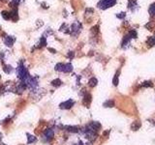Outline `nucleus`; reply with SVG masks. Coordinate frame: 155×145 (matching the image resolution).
I'll list each match as a JSON object with an SVG mask.
<instances>
[{
  "label": "nucleus",
  "mask_w": 155,
  "mask_h": 145,
  "mask_svg": "<svg viewBox=\"0 0 155 145\" xmlns=\"http://www.w3.org/2000/svg\"><path fill=\"white\" fill-rule=\"evenodd\" d=\"M116 0H100L98 3V7L102 10H106L114 6Z\"/></svg>",
  "instance_id": "obj_1"
},
{
  "label": "nucleus",
  "mask_w": 155,
  "mask_h": 145,
  "mask_svg": "<svg viewBox=\"0 0 155 145\" xmlns=\"http://www.w3.org/2000/svg\"><path fill=\"white\" fill-rule=\"evenodd\" d=\"M81 30V23L79 22V21H75L71 25L70 33L72 34L73 36H78L80 34Z\"/></svg>",
  "instance_id": "obj_2"
},
{
  "label": "nucleus",
  "mask_w": 155,
  "mask_h": 145,
  "mask_svg": "<svg viewBox=\"0 0 155 145\" xmlns=\"http://www.w3.org/2000/svg\"><path fill=\"white\" fill-rule=\"evenodd\" d=\"M18 76L21 79H22V80H24L26 79V77L29 76L28 75V72H27V70H26V68L24 67L21 63L19 64V66H18Z\"/></svg>",
  "instance_id": "obj_3"
},
{
  "label": "nucleus",
  "mask_w": 155,
  "mask_h": 145,
  "mask_svg": "<svg viewBox=\"0 0 155 145\" xmlns=\"http://www.w3.org/2000/svg\"><path fill=\"white\" fill-rule=\"evenodd\" d=\"M87 129L92 130V132H94V133H97L98 130L101 129V124L99 122H91L88 126H87Z\"/></svg>",
  "instance_id": "obj_4"
},
{
  "label": "nucleus",
  "mask_w": 155,
  "mask_h": 145,
  "mask_svg": "<svg viewBox=\"0 0 155 145\" xmlns=\"http://www.w3.org/2000/svg\"><path fill=\"white\" fill-rule=\"evenodd\" d=\"M74 101L73 100H68V101H66V102H64V103H62L61 105H60V108L61 109H69V108H71L73 105H74Z\"/></svg>",
  "instance_id": "obj_5"
},
{
  "label": "nucleus",
  "mask_w": 155,
  "mask_h": 145,
  "mask_svg": "<svg viewBox=\"0 0 155 145\" xmlns=\"http://www.w3.org/2000/svg\"><path fill=\"white\" fill-rule=\"evenodd\" d=\"M15 42H16V39L13 36H6L4 39V44L7 47H12Z\"/></svg>",
  "instance_id": "obj_6"
},
{
  "label": "nucleus",
  "mask_w": 155,
  "mask_h": 145,
  "mask_svg": "<svg viewBox=\"0 0 155 145\" xmlns=\"http://www.w3.org/2000/svg\"><path fill=\"white\" fill-rule=\"evenodd\" d=\"M91 100H92V97L89 93H85L84 96V100H82V104H84L85 106L88 108L89 105L91 104Z\"/></svg>",
  "instance_id": "obj_7"
},
{
  "label": "nucleus",
  "mask_w": 155,
  "mask_h": 145,
  "mask_svg": "<svg viewBox=\"0 0 155 145\" xmlns=\"http://www.w3.org/2000/svg\"><path fill=\"white\" fill-rule=\"evenodd\" d=\"M10 18H11L12 21H17L18 19V9H13L11 12H10Z\"/></svg>",
  "instance_id": "obj_8"
},
{
  "label": "nucleus",
  "mask_w": 155,
  "mask_h": 145,
  "mask_svg": "<svg viewBox=\"0 0 155 145\" xmlns=\"http://www.w3.org/2000/svg\"><path fill=\"white\" fill-rule=\"evenodd\" d=\"M142 127V123L140 122V121H134L131 125V130H140V128Z\"/></svg>",
  "instance_id": "obj_9"
},
{
  "label": "nucleus",
  "mask_w": 155,
  "mask_h": 145,
  "mask_svg": "<svg viewBox=\"0 0 155 145\" xmlns=\"http://www.w3.org/2000/svg\"><path fill=\"white\" fill-rule=\"evenodd\" d=\"M137 7H138V3H137L136 0H129V2H128V9L134 11V10Z\"/></svg>",
  "instance_id": "obj_10"
},
{
  "label": "nucleus",
  "mask_w": 155,
  "mask_h": 145,
  "mask_svg": "<svg viewBox=\"0 0 155 145\" xmlns=\"http://www.w3.org/2000/svg\"><path fill=\"white\" fill-rule=\"evenodd\" d=\"M53 135H54V134H53V130L51 129H48L46 132H45V137L48 138V140L52 139Z\"/></svg>",
  "instance_id": "obj_11"
},
{
  "label": "nucleus",
  "mask_w": 155,
  "mask_h": 145,
  "mask_svg": "<svg viewBox=\"0 0 155 145\" xmlns=\"http://www.w3.org/2000/svg\"><path fill=\"white\" fill-rule=\"evenodd\" d=\"M119 74H120V71H117L115 72V75H114V79H113V84L114 85V86H117L118 85V83H119Z\"/></svg>",
  "instance_id": "obj_12"
},
{
  "label": "nucleus",
  "mask_w": 155,
  "mask_h": 145,
  "mask_svg": "<svg viewBox=\"0 0 155 145\" xmlns=\"http://www.w3.org/2000/svg\"><path fill=\"white\" fill-rule=\"evenodd\" d=\"M73 71V65L71 63H67V64H64V68H63V72H70Z\"/></svg>",
  "instance_id": "obj_13"
},
{
  "label": "nucleus",
  "mask_w": 155,
  "mask_h": 145,
  "mask_svg": "<svg viewBox=\"0 0 155 145\" xmlns=\"http://www.w3.org/2000/svg\"><path fill=\"white\" fill-rule=\"evenodd\" d=\"M65 129L70 133H78L79 132V128L75 127V126H67V127H65Z\"/></svg>",
  "instance_id": "obj_14"
},
{
  "label": "nucleus",
  "mask_w": 155,
  "mask_h": 145,
  "mask_svg": "<svg viewBox=\"0 0 155 145\" xmlns=\"http://www.w3.org/2000/svg\"><path fill=\"white\" fill-rule=\"evenodd\" d=\"M105 108H114V100H108L104 103Z\"/></svg>",
  "instance_id": "obj_15"
},
{
  "label": "nucleus",
  "mask_w": 155,
  "mask_h": 145,
  "mask_svg": "<svg viewBox=\"0 0 155 145\" xmlns=\"http://www.w3.org/2000/svg\"><path fill=\"white\" fill-rule=\"evenodd\" d=\"M97 83H98V80H97L96 77H91L88 81V85L90 87H95L97 85Z\"/></svg>",
  "instance_id": "obj_16"
},
{
  "label": "nucleus",
  "mask_w": 155,
  "mask_h": 145,
  "mask_svg": "<svg viewBox=\"0 0 155 145\" xmlns=\"http://www.w3.org/2000/svg\"><path fill=\"white\" fill-rule=\"evenodd\" d=\"M130 39H131V37H130V35L128 34V35H126V36H124V38H123V40H122V47H125L127 44H129V42H130Z\"/></svg>",
  "instance_id": "obj_17"
},
{
  "label": "nucleus",
  "mask_w": 155,
  "mask_h": 145,
  "mask_svg": "<svg viewBox=\"0 0 155 145\" xmlns=\"http://www.w3.org/2000/svg\"><path fill=\"white\" fill-rule=\"evenodd\" d=\"M1 16L4 19H6V21H8V19H11V18H10V12H7V11H3L1 13Z\"/></svg>",
  "instance_id": "obj_18"
},
{
  "label": "nucleus",
  "mask_w": 155,
  "mask_h": 145,
  "mask_svg": "<svg viewBox=\"0 0 155 145\" xmlns=\"http://www.w3.org/2000/svg\"><path fill=\"white\" fill-rule=\"evenodd\" d=\"M148 12H149L150 14H151V16H155V3L150 5V7L148 9Z\"/></svg>",
  "instance_id": "obj_19"
},
{
  "label": "nucleus",
  "mask_w": 155,
  "mask_h": 145,
  "mask_svg": "<svg viewBox=\"0 0 155 145\" xmlns=\"http://www.w3.org/2000/svg\"><path fill=\"white\" fill-rule=\"evenodd\" d=\"M51 84H52L53 86H55V87H58V86H60V85L62 84V81H61L59 79H54V80H52V81H51Z\"/></svg>",
  "instance_id": "obj_20"
},
{
  "label": "nucleus",
  "mask_w": 155,
  "mask_h": 145,
  "mask_svg": "<svg viewBox=\"0 0 155 145\" xmlns=\"http://www.w3.org/2000/svg\"><path fill=\"white\" fill-rule=\"evenodd\" d=\"M147 45H149V46H155V38H154L153 36L149 37V38L147 39Z\"/></svg>",
  "instance_id": "obj_21"
},
{
  "label": "nucleus",
  "mask_w": 155,
  "mask_h": 145,
  "mask_svg": "<svg viewBox=\"0 0 155 145\" xmlns=\"http://www.w3.org/2000/svg\"><path fill=\"white\" fill-rule=\"evenodd\" d=\"M60 31L65 32V33H70V28H68V26L64 23V24H62V26L60 27Z\"/></svg>",
  "instance_id": "obj_22"
},
{
  "label": "nucleus",
  "mask_w": 155,
  "mask_h": 145,
  "mask_svg": "<svg viewBox=\"0 0 155 145\" xmlns=\"http://www.w3.org/2000/svg\"><path fill=\"white\" fill-rule=\"evenodd\" d=\"M47 45V40H46V38L45 37H42L41 38V40L40 42H39V47H45Z\"/></svg>",
  "instance_id": "obj_23"
},
{
  "label": "nucleus",
  "mask_w": 155,
  "mask_h": 145,
  "mask_svg": "<svg viewBox=\"0 0 155 145\" xmlns=\"http://www.w3.org/2000/svg\"><path fill=\"white\" fill-rule=\"evenodd\" d=\"M12 66H10V65H5L4 68H3V71L6 72V74H10V72H12Z\"/></svg>",
  "instance_id": "obj_24"
},
{
  "label": "nucleus",
  "mask_w": 155,
  "mask_h": 145,
  "mask_svg": "<svg viewBox=\"0 0 155 145\" xmlns=\"http://www.w3.org/2000/svg\"><path fill=\"white\" fill-rule=\"evenodd\" d=\"M91 33L93 34L94 36H96L97 34L99 33V27H98V25H96V26H93L91 28Z\"/></svg>",
  "instance_id": "obj_25"
},
{
  "label": "nucleus",
  "mask_w": 155,
  "mask_h": 145,
  "mask_svg": "<svg viewBox=\"0 0 155 145\" xmlns=\"http://www.w3.org/2000/svg\"><path fill=\"white\" fill-rule=\"evenodd\" d=\"M63 68H64V64H63V63H58L55 66V70L59 72H63Z\"/></svg>",
  "instance_id": "obj_26"
},
{
  "label": "nucleus",
  "mask_w": 155,
  "mask_h": 145,
  "mask_svg": "<svg viewBox=\"0 0 155 145\" xmlns=\"http://www.w3.org/2000/svg\"><path fill=\"white\" fill-rule=\"evenodd\" d=\"M143 87H153V83L151 81H144L142 84Z\"/></svg>",
  "instance_id": "obj_27"
},
{
  "label": "nucleus",
  "mask_w": 155,
  "mask_h": 145,
  "mask_svg": "<svg viewBox=\"0 0 155 145\" xmlns=\"http://www.w3.org/2000/svg\"><path fill=\"white\" fill-rule=\"evenodd\" d=\"M27 135H28V143H32L36 141L35 137H33V135H30V134H27Z\"/></svg>",
  "instance_id": "obj_28"
},
{
  "label": "nucleus",
  "mask_w": 155,
  "mask_h": 145,
  "mask_svg": "<svg viewBox=\"0 0 155 145\" xmlns=\"http://www.w3.org/2000/svg\"><path fill=\"white\" fill-rule=\"evenodd\" d=\"M129 35H130V37H131V38H134V39L138 37L137 31H135V30H131V31L129 32Z\"/></svg>",
  "instance_id": "obj_29"
},
{
  "label": "nucleus",
  "mask_w": 155,
  "mask_h": 145,
  "mask_svg": "<svg viewBox=\"0 0 155 145\" xmlns=\"http://www.w3.org/2000/svg\"><path fill=\"white\" fill-rule=\"evenodd\" d=\"M153 26H154V24H153L152 22H149V23L147 24V25H145V27H147V28L148 29V30H151Z\"/></svg>",
  "instance_id": "obj_30"
},
{
  "label": "nucleus",
  "mask_w": 155,
  "mask_h": 145,
  "mask_svg": "<svg viewBox=\"0 0 155 145\" xmlns=\"http://www.w3.org/2000/svg\"><path fill=\"white\" fill-rule=\"evenodd\" d=\"M125 16H126V14H125V13H119V14H116V17H117L118 18H124Z\"/></svg>",
  "instance_id": "obj_31"
},
{
  "label": "nucleus",
  "mask_w": 155,
  "mask_h": 145,
  "mask_svg": "<svg viewBox=\"0 0 155 145\" xmlns=\"http://www.w3.org/2000/svg\"><path fill=\"white\" fill-rule=\"evenodd\" d=\"M68 57H69V58H73V57H74V52L70 51L69 53H68Z\"/></svg>",
  "instance_id": "obj_32"
},
{
  "label": "nucleus",
  "mask_w": 155,
  "mask_h": 145,
  "mask_svg": "<svg viewBox=\"0 0 155 145\" xmlns=\"http://www.w3.org/2000/svg\"><path fill=\"white\" fill-rule=\"evenodd\" d=\"M48 50L51 51L52 53H55V52H56V50H53V48H48Z\"/></svg>",
  "instance_id": "obj_33"
},
{
  "label": "nucleus",
  "mask_w": 155,
  "mask_h": 145,
  "mask_svg": "<svg viewBox=\"0 0 155 145\" xmlns=\"http://www.w3.org/2000/svg\"><path fill=\"white\" fill-rule=\"evenodd\" d=\"M3 90H4V87L0 86V94H1V92H3Z\"/></svg>",
  "instance_id": "obj_34"
},
{
  "label": "nucleus",
  "mask_w": 155,
  "mask_h": 145,
  "mask_svg": "<svg viewBox=\"0 0 155 145\" xmlns=\"http://www.w3.org/2000/svg\"><path fill=\"white\" fill-rule=\"evenodd\" d=\"M2 137V135H1V134H0V138H1Z\"/></svg>",
  "instance_id": "obj_35"
},
{
  "label": "nucleus",
  "mask_w": 155,
  "mask_h": 145,
  "mask_svg": "<svg viewBox=\"0 0 155 145\" xmlns=\"http://www.w3.org/2000/svg\"><path fill=\"white\" fill-rule=\"evenodd\" d=\"M15 1H18V0H15Z\"/></svg>",
  "instance_id": "obj_36"
},
{
  "label": "nucleus",
  "mask_w": 155,
  "mask_h": 145,
  "mask_svg": "<svg viewBox=\"0 0 155 145\" xmlns=\"http://www.w3.org/2000/svg\"><path fill=\"white\" fill-rule=\"evenodd\" d=\"M0 79H1V76H0Z\"/></svg>",
  "instance_id": "obj_37"
}]
</instances>
